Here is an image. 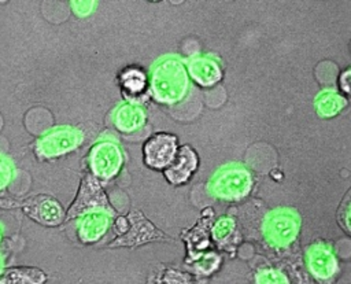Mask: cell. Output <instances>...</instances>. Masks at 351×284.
Listing matches in <instances>:
<instances>
[{"label": "cell", "instance_id": "cell-1", "mask_svg": "<svg viewBox=\"0 0 351 284\" xmlns=\"http://www.w3.org/2000/svg\"><path fill=\"white\" fill-rule=\"evenodd\" d=\"M151 85L158 100L174 103L184 97L188 89L186 71L176 58L160 60L152 70Z\"/></svg>", "mask_w": 351, "mask_h": 284}, {"label": "cell", "instance_id": "cell-2", "mask_svg": "<svg viewBox=\"0 0 351 284\" xmlns=\"http://www.w3.org/2000/svg\"><path fill=\"white\" fill-rule=\"evenodd\" d=\"M251 174L241 165H229L219 169L208 184L210 192L226 200L241 199L250 192Z\"/></svg>", "mask_w": 351, "mask_h": 284}, {"label": "cell", "instance_id": "cell-3", "mask_svg": "<svg viewBox=\"0 0 351 284\" xmlns=\"http://www.w3.org/2000/svg\"><path fill=\"white\" fill-rule=\"evenodd\" d=\"M299 230V218L292 210H273L263 222L266 240L276 247H285L293 241Z\"/></svg>", "mask_w": 351, "mask_h": 284}, {"label": "cell", "instance_id": "cell-4", "mask_svg": "<svg viewBox=\"0 0 351 284\" xmlns=\"http://www.w3.org/2000/svg\"><path fill=\"white\" fill-rule=\"evenodd\" d=\"M110 209L111 207L99 181L93 176L86 174L81 181L77 198L66 214V218L71 220L88 211H108Z\"/></svg>", "mask_w": 351, "mask_h": 284}, {"label": "cell", "instance_id": "cell-5", "mask_svg": "<svg viewBox=\"0 0 351 284\" xmlns=\"http://www.w3.org/2000/svg\"><path fill=\"white\" fill-rule=\"evenodd\" d=\"M23 210L30 218L48 226L59 225L64 218L62 206L49 196L40 195L27 199L23 203Z\"/></svg>", "mask_w": 351, "mask_h": 284}, {"label": "cell", "instance_id": "cell-6", "mask_svg": "<svg viewBox=\"0 0 351 284\" xmlns=\"http://www.w3.org/2000/svg\"><path fill=\"white\" fill-rule=\"evenodd\" d=\"M122 163V155L119 148L114 143H100L97 144L90 154V166L95 174L99 177H111L114 176Z\"/></svg>", "mask_w": 351, "mask_h": 284}, {"label": "cell", "instance_id": "cell-7", "mask_svg": "<svg viewBox=\"0 0 351 284\" xmlns=\"http://www.w3.org/2000/svg\"><path fill=\"white\" fill-rule=\"evenodd\" d=\"M145 162L152 167L169 165L176 155V137L167 133L152 136L144 145Z\"/></svg>", "mask_w": 351, "mask_h": 284}, {"label": "cell", "instance_id": "cell-8", "mask_svg": "<svg viewBox=\"0 0 351 284\" xmlns=\"http://www.w3.org/2000/svg\"><path fill=\"white\" fill-rule=\"evenodd\" d=\"M81 140V136L74 129H58L49 132L47 136H44L38 144L40 151L43 155L52 156V155H60L64 151H69L74 148L78 141Z\"/></svg>", "mask_w": 351, "mask_h": 284}, {"label": "cell", "instance_id": "cell-9", "mask_svg": "<svg viewBox=\"0 0 351 284\" xmlns=\"http://www.w3.org/2000/svg\"><path fill=\"white\" fill-rule=\"evenodd\" d=\"M307 263L317 279H329L337 268V262L330 248L325 244H314L307 252Z\"/></svg>", "mask_w": 351, "mask_h": 284}, {"label": "cell", "instance_id": "cell-10", "mask_svg": "<svg viewBox=\"0 0 351 284\" xmlns=\"http://www.w3.org/2000/svg\"><path fill=\"white\" fill-rule=\"evenodd\" d=\"M169 165L170 166L166 170V177L170 182L178 184L189 178L191 173L196 169L197 158L193 150H191L188 145H184L174 155L173 161Z\"/></svg>", "mask_w": 351, "mask_h": 284}, {"label": "cell", "instance_id": "cell-11", "mask_svg": "<svg viewBox=\"0 0 351 284\" xmlns=\"http://www.w3.org/2000/svg\"><path fill=\"white\" fill-rule=\"evenodd\" d=\"M192 77L202 85H211L219 80L221 71L218 64L208 58H195L189 63Z\"/></svg>", "mask_w": 351, "mask_h": 284}, {"label": "cell", "instance_id": "cell-12", "mask_svg": "<svg viewBox=\"0 0 351 284\" xmlns=\"http://www.w3.org/2000/svg\"><path fill=\"white\" fill-rule=\"evenodd\" d=\"M47 279L45 273L37 268H12L0 277V284H41Z\"/></svg>", "mask_w": 351, "mask_h": 284}, {"label": "cell", "instance_id": "cell-13", "mask_svg": "<svg viewBox=\"0 0 351 284\" xmlns=\"http://www.w3.org/2000/svg\"><path fill=\"white\" fill-rule=\"evenodd\" d=\"M107 226V217L100 211H93L86 218L82 220L80 226V236L84 241H93L106 232Z\"/></svg>", "mask_w": 351, "mask_h": 284}, {"label": "cell", "instance_id": "cell-14", "mask_svg": "<svg viewBox=\"0 0 351 284\" xmlns=\"http://www.w3.org/2000/svg\"><path fill=\"white\" fill-rule=\"evenodd\" d=\"M144 122V113L140 107L133 104H123L117 110L115 125L125 132H130L141 126Z\"/></svg>", "mask_w": 351, "mask_h": 284}, {"label": "cell", "instance_id": "cell-15", "mask_svg": "<svg viewBox=\"0 0 351 284\" xmlns=\"http://www.w3.org/2000/svg\"><path fill=\"white\" fill-rule=\"evenodd\" d=\"M132 222H133V228L130 229V232L122 237H119L112 246L121 244V246H132V244H138V243H144L147 239H149L154 233V228L141 217L134 218V214H130Z\"/></svg>", "mask_w": 351, "mask_h": 284}, {"label": "cell", "instance_id": "cell-16", "mask_svg": "<svg viewBox=\"0 0 351 284\" xmlns=\"http://www.w3.org/2000/svg\"><path fill=\"white\" fill-rule=\"evenodd\" d=\"M344 106V100L340 95L332 91H325L317 96L315 108L321 117H332L337 114Z\"/></svg>", "mask_w": 351, "mask_h": 284}, {"label": "cell", "instance_id": "cell-17", "mask_svg": "<svg viewBox=\"0 0 351 284\" xmlns=\"http://www.w3.org/2000/svg\"><path fill=\"white\" fill-rule=\"evenodd\" d=\"M122 81H123V85L126 89H129L132 92H138L144 88L145 78H144V74L140 73L138 70H129L123 74Z\"/></svg>", "mask_w": 351, "mask_h": 284}, {"label": "cell", "instance_id": "cell-18", "mask_svg": "<svg viewBox=\"0 0 351 284\" xmlns=\"http://www.w3.org/2000/svg\"><path fill=\"white\" fill-rule=\"evenodd\" d=\"M233 226H234V222L228 218V217H222L217 221V224L214 225V229H213V236L217 239V240H223L226 239L232 230H233Z\"/></svg>", "mask_w": 351, "mask_h": 284}, {"label": "cell", "instance_id": "cell-19", "mask_svg": "<svg viewBox=\"0 0 351 284\" xmlns=\"http://www.w3.org/2000/svg\"><path fill=\"white\" fill-rule=\"evenodd\" d=\"M258 283H287L288 280L284 277L282 273L276 270H266L256 276Z\"/></svg>", "mask_w": 351, "mask_h": 284}, {"label": "cell", "instance_id": "cell-20", "mask_svg": "<svg viewBox=\"0 0 351 284\" xmlns=\"http://www.w3.org/2000/svg\"><path fill=\"white\" fill-rule=\"evenodd\" d=\"M10 176H11L10 166L0 159V188H3L8 182Z\"/></svg>", "mask_w": 351, "mask_h": 284}, {"label": "cell", "instance_id": "cell-21", "mask_svg": "<svg viewBox=\"0 0 351 284\" xmlns=\"http://www.w3.org/2000/svg\"><path fill=\"white\" fill-rule=\"evenodd\" d=\"M340 84H341V88L344 91H347L348 93H351V70H347L341 74V78H340Z\"/></svg>", "mask_w": 351, "mask_h": 284}, {"label": "cell", "instance_id": "cell-22", "mask_svg": "<svg viewBox=\"0 0 351 284\" xmlns=\"http://www.w3.org/2000/svg\"><path fill=\"white\" fill-rule=\"evenodd\" d=\"M115 229H117V232H122L123 233L128 229L126 218H118L117 222H115Z\"/></svg>", "mask_w": 351, "mask_h": 284}, {"label": "cell", "instance_id": "cell-23", "mask_svg": "<svg viewBox=\"0 0 351 284\" xmlns=\"http://www.w3.org/2000/svg\"><path fill=\"white\" fill-rule=\"evenodd\" d=\"M346 225H347L348 230L351 232V204L348 206V209H347V213H346Z\"/></svg>", "mask_w": 351, "mask_h": 284}, {"label": "cell", "instance_id": "cell-24", "mask_svg": "<svg viewBox=\"0 0 351 284\" xmlns=\"http://www.w3.org/2000/svg\"><path fill=\"white\" fill-rule=\"evenodd\" d=\"M0 268H1V262H0Z\"/></svg>", "mask_w": 351, "mask_h": 284}]
</instances>
